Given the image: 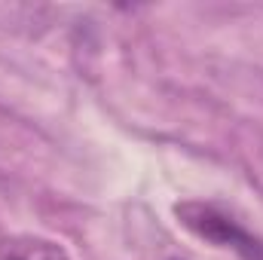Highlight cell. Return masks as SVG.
<instances>
[{
	"label": "cell",
	"mask_w": 263,
	"mask_h": 260,
	"mask_svg": "<svg viewBox=\"0 0 263 260\" xmlns=\"http://www.w3.org/2000/svg\"><path fill=\"white\" fill-rule=\"evenodd\" d=\"M175 217L184 230H190L196 239L214 245V248L233 251L242 260H263V239L254 236L242 220H236L217 202H202V199L178 202Z\"/></svg>",
	"instance_id": "obj_1"
},
{
	"label": "cell",
	"mask_w": 263,
	"mask_h": 260,
	"mask_svg": "<svg viewBox=\"0 0 263 260\" xmlns=\"http://www.w3.org/2000/svg\"><path fill=\"white\" fill-rule=\"evenodd\" d=\"M0 260H70V254L46 236L18 233L9 239H0Z\"/></svg>",
	"instance_id": "obj_2"
}]
</instances>
